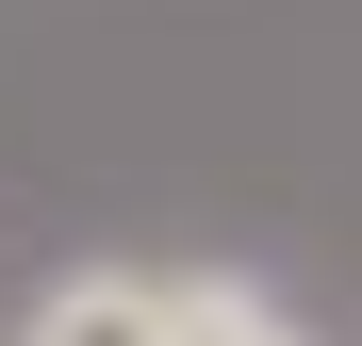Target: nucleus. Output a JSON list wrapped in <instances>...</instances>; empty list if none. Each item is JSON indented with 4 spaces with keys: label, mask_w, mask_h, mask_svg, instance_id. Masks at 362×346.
<instances>
[{
    "label": "nucleus",
    "mask_w": 362,
    "mask_h": 346,
    "mask_svg": "<svg viewBox=\"0 0 362 346\" xmlns=\"http://www.w3.org/2000/svg\"><path fill=\"white\" fill-rule=\"evenodd\" d=\"M17 346H181V297H165L148 264H66L17 313Z\"/></svg>",
    "instance_id": "f257e3e1"
},
{
    "label": "nucleus",
    "mask_w": 362,
    "mask_h": 346,
    "mask_svg": "<svg viewBox=\"0 0 362 346\" xmlns=\"http://www.w3.org/2000/svg\"><path fill=\"white\" fill-rule=\"evenodd\" d=\"M165 297H181V346H313V330H296V313L264 297V280H230V264L165 280Z\"/></svg>",
    "instance_id": "f03ea898"
}]
</instances>
